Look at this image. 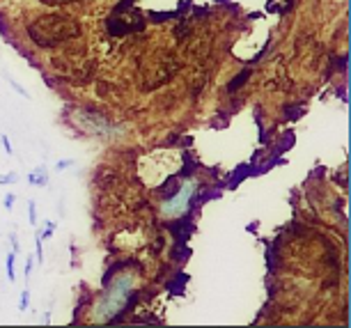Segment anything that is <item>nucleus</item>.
Wrapping results in <instances>:
<instances>
[{
  "label": "nucleus",
  "instance_id": "obj_1",
  "mask_svg": "<svg viewBox=\"0 0 351 328\" xmlns=\"http://www.w3.org/2000/svg\"><path fill=\"white\" fill-rule=\"evenodd\" d=\"M30 35L37 44H53L60 42V39H67L72 35H78V25L74 23L72 18H62V16H46L42 18L37 25L30 28Z\"/></svg>",
  "mask_w": 351,
  "mask_h": 328
},
{
  "label": "nucleus",
  "instance_id": "obj_2",
  "mask_svg": "<svg viewBox=\"0 0 351 328\" xmlns=\"http://www.w3.org/2000/svg\"><path fill=\"white\" fill-rule=\"evenodd\" d=\"M190 195H193V184H186L184 191L179 193L177 197H173V200H170V202L163 207V214L175 216V214H179V211H184L186 204H188V200H190Z\"/></svg>",
  "mask_w": 351,
  "mask_h": 328
},
{
  "label": "nucleus",
  "instance_id": "obj_3",
  "mask_svg": "<svg viewBox=\"0 0 351 328\" xmlns=\"http://www.w3.org/2000/svg\"><path fill=\"white\" fill-rule=\"evenodd\" d=\"M48 5H62V2H72V0H46Z\"/></svg>",
  "mask_w": 351,
  "mask_h": 328
}]
</instances>
